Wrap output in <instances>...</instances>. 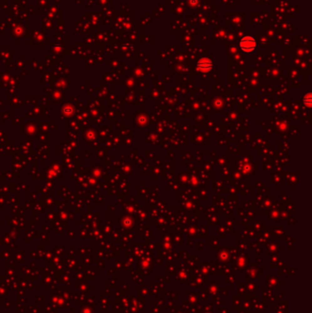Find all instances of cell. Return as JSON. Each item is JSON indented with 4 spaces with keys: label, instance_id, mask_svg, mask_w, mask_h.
Returning <instances> with one entry per match:
<instances>
[{
    "label": "cell",
    "instance_id": "obj_1",
    "mask_svg": "<svg viewBox=\"0 0 312 313\" xmlns=\"http://www.w3.org/2000/svg\"><path fill=\"white\" fill-rule=\"evenodd\" d=\"M241 49L244 52V53H252L255 49H256V40L255 38H253L251 36H244L241 38L240 43Z\"/></svg>",
    "mask_w": 312,
    "mask_h": 313
},
{
    "label": "cell",
    "instance_id": "obj_2",
    "mask_svg": "<svg viewBox=\"0 0 312 313\" xmlns=\"http://www.w3.org/2000/svg\"><path fill=\"white\" fill-rule=\"evenodd\" d=\"M197 68L202 72H209L212 69V61L207 57L202 58L197 63Z\"/></svg>",
    "mask_w": 312,
    "mask_h": 313
},
{
    "label": "cell",
    "instance_id": "obj_3",
    "mask_svg": "<svg viewBox=\"0 0 312 313\" xmlns=\"http://www.w3.org/2000/svg\"><path fill=\"white\" fill-rule=\"evenodd\" d=\"M303 101H304V104L307 105V106H309V107H310V103H311V99H310V95L309 94V95H307L306 96H304V99H303Z\"/></svg>",
    "mask_w": 312,
    "mask_h": 313
}]
</instances>
